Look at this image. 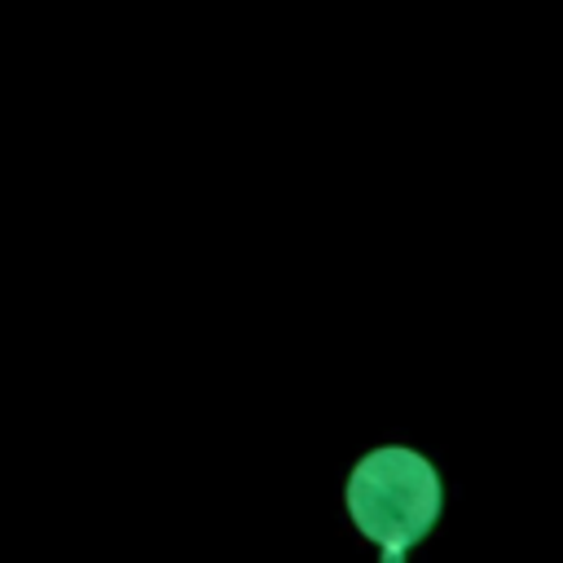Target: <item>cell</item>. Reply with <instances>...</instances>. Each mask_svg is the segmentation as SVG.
Masks as SVG:
<instances>
[{"mask_svg":"<svg viewBox=\"0 0 563 563\" xmlns=\"http://www.w3.org/2000/svg\"><path fill=\"white\" fill-rule=\"evenodd\" d=\"M343 506L352 528L383 554V563H400L440 523L444 479L427 453L409 444H374L352 462Z\"/></svg>","mask_w":563,"mask_h":563,"instance_id":"1","label":"cell"}]
</instances>
